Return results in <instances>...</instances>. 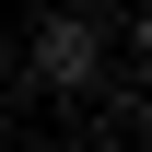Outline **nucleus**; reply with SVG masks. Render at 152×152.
<instances>
[{"mask_svg": "<svg viewBox=\"0 0 152 152\" xmlns=\"http://www.w3.org/2000/svg\"><path fill=\"white\" fill-rule=\"evenodd\" d=\"M35 70L47 82H94V23H47L35 35Z\"/></svg>", "mask_w": 152, "mask_h": 152, "instance_id": "f257e3e1", "label": "nucleus"}, {"mask_svg": "<svg viewBox=\"0 0 152 152\" xmlns=\"http://www.w3.org/2000/svg\"><path fill=\"white\" fill-rule=\"evenodd\" d=\"M140 58H152V12H140Z\"/></svg>", "mask_w": 152, "mask_h": 152, "instance_id": "f03ea898", "label": "nucleus"}]
</instances>
